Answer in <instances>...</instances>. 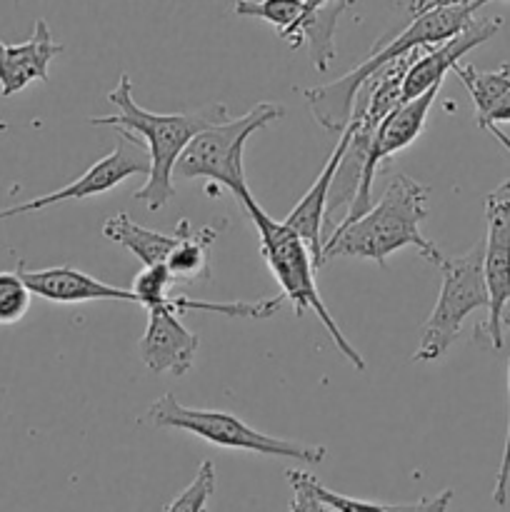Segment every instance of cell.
I'll list each match as a JSON object with an SVG mask.
<instances>
[{
  "mask_svg": "<svg viewBox=\"0 0 510 512\" xmlns=\"http://www.w3.org/2000/svg\"><path fill=\"white\" fill-rule=\"evenodd\" d=\"M108 103L115 113L90 118V125H108L118 133L133 135L145 145L150 173L145 175L143 188L133 193V200H140L150 213H158L173 200V170L190 140L210 125L228 120V108L223 103H210L185 113H150L135 103L133 80L128 73L120 75L118 85L108 93Z\"/></svg>",
  "mask_w": 510,
  "mask_h": 512,
  "instance_id": "cell-1",
  "label": "cell"
},
{
  "mask_svg": "<svg viewBox=\"0 0 510 512\" xmlns=\"http://www.w3.org/2000/svg\"><path fill=\"white\" fill-rule=\"evenodd\" d=\"M428 200L430 185L418 183L405 173H395L368 213L343 228H335L323 240V263L330 258H358L373 260L385 268L390 255L403 248H415L430 265H440L445 255L420 230L430 213Z\"/></svg>",
  "mask_w": 510,
  "mask_h": 512,
  "instance_id": "cell-2",
  "label": "cell"
},
{
  "mask_svg": "<svg viewBox=\"0 0 510 512\" xmlns=\"http://www.w3.org/2000/svg\"><path fill=\"white\" fill-rule=\"evenodd\" d=\"M473 18L475 8H470V5L435 8L413 18L400 33L378 40L368 58L360 65H355L343 78L333 80L328 85H313V88L300 90L313 118L318 120L323 130L340 135L345 125H348L350 115H353L355 95H358V90L363 88V83L370 75H375L380 68L393 63V60L410 55L413 50L433 48V45L455 38V35L463 33L473 23Z\"/></svg>",
  "mask_w": 510,
  "mask_h": 512,
  "instance_id": "cell-3",
  "label": "cell"
},
{
  "mask_svg": "<svg viewBox=\"0 0 510 512\" xmlns=\"http://www.w3.org/2000/svg\"><path fill=\"white\" fill-rule=\"evenodd\" d=\"M238 205L245 215L250 218V223L255 225L260 238V255L268 263L270 273L278 280L280 295L285 300L293 303L295 318H303L305 313H315V318L320 320V325L325 328V333L330 335L333 345L338 348V353L353 365L355 370H365L363 355L355 350V345H350V340L345 338L343 330L338 328L335 318L330 315V310L325 308L323 298L318 293V285H315V265L313 255H310L308 245L298 238L295 230H290L285 223L270 218L263 208L258 205V200L253 198L250 190H243L238 195Z\"/></svg>",
  "mask_w": 510,
  "mask_h": 512,
  "instance_id": "cell-4",
  "label": "cell"
},
{
  "mask_svg": "<svg viewBox=\"0 0 510 512\" xmlns=\"http://www.w3.org/2000/svg\"><path fill=\"white\" fill-rule=\"evenodd\" d=\"M283 115V105L263 100L240 118H228L225 123L210 125L208 130L195 135L188 148L183 150V155L175 163L173 178H205L210 180V185H215L213 190H208L210 195H218L220 188H225L233 193V198H238L243 190H250L243 170L245 143L253 133L283 120Z\"/></svg>",
  "mask_w": 510,
  "mask_h": 512,
  "instance_id": "cell-5",
  "label": "cell"
},
{
  "mask_svg": "<svg viewBox=\"0 0 510 512\" xmlns=\"http://www.w3.org/2000/svg\"><path fill=\"white\" fill-rule=\"evenodd\" d=\"M148 420L153 428L185 430V433L195 435V438L205 440V443L215 445V448L243 450V453L265 455V458H283L303 465H320L325 455H328L325 445H308L295 443V440L273 438V435H265L260 430L250 428L248 423L235 418L233 413L185 408L170 393L160 395L150 405Z\"/></svg>",
  "mask_w": 510,
  "mask_h": 512,
  "instance_id": "cell-6",
  "label": "cell"
},
{
  "mask_svg": "<svg viewBox=\"0 0 510 512\" xmlns=\"http://www.w3.org/2000/svg\"><path fill=\"white\" fill-rule=\"evenodd\" d=\"M438 268L443 273V283L433 313L420 328L413 363H435L443 358L460 335L465 318L475 310H488L490 305L483 273V240L475 243L468 253L443 258Z\"/></svg>",
  "mask_w": 510,
  "mask_h": 512,
  "instance_id": "cell-7",
  "label": "cell"
},
{
  "mask_svg": "<svg viewBox=\"0 0 510 512\" xmlns=\"http://www.w3.org/2000/svg\"><path fill=\"white\" fill-rule=\"evenodd\" d=\"M483 273L488 285V320L475 338H485L490 348H503V320L510 308V180H503L485 195Z\"/></svg>",
  "mask_w": 510,
  "mask_h": 512,
  "instance_id": "cell-8",
  "label": "cell"
},
{
  "mask_svg": "<svg viewBox=\"0 0 510 512\" xmlns=\"http://www.w3.org/2000/svg\"><path fill=\"white\" fill-rule=\"evenodd\" d=\"M118 135L120 140L118 145H115L113 153L95 160V163L90 165L78 180L53 190V193L38 195V198L28 200V203H18V205H10V208H3L0 210V223L10 218H18V215L38 213V210L68 203V200L95 198V195L110 193V190L118 188L123 180L133 178V175H148L150 158L145 145L140 143L138 138H133V135H125V133H118Z\"/></svg>",
  "mask_w": 510,
  "mask_h": 512,
  "instance_id": "cell-9",
  "label": "cell"
},
{
  "mask_svg": "<svg viewBox=\"0 0 510 512\" xmlns=\"http://www.w3.org/2000/svg\"><path fill=\"white\" fill-rule=\"evenodd\" d=\"M438 93L440 85L438 88H430L428 93L418 95V98L398 103L393 113L380 123L378 133H375L373 138V145H370L368 160H365V170L363 178H360L358 193H355L353 205H350L348 215H345L343 223H340L338 228L353 223V220H358L360 215H365L373 208V183L375 175H378L380 170V163H385L390 155L400 153V150H405L410 143H415V140L420 138V133L425 130V120H428L430 108H433Z\"/></svg>",
  "mask_w": 510,
  "mask_h": 512,
  "instance_id": "cell-10",
  "label": "cell"
},
{
  "mask_svg": "<svg viewBox=\"0 0 510 512\" xmlns=\"http://www.w3.org/2000/svg\"><path fill=\"white\" fill-rule=\"evenodd\" d=\"M500 25H503L500 18H473V23H470L463 33L455 35V38L445 40V43L440 45H433V48L418 50L413 63L405 70L400 103L418 98V95L428 93L430 88L443 85L445 75L463 60V55H468L470 50L488 43L493 35H498Z\"/></svg>",
  "mask_w": 510,
  "mask_h": 512,
  "instance_id": "cell-11",
  "label": "cell"
},
{
  "mask_svg": "<svg viewBox=\"0 0 510 512\" xmlns=\"http://www.w3.org/2000/svg\"><path fill=\"white\" fill-rule=\"evenodd\" d=\"M18 273L28 290L48 303L58 305H83V303H105V300H118V303L140 305L130 288H118L103 280H95L93 275L73 268V265H55V268H25L18 265Z\"/></svg>",
  "mask_w": 510,
  "mask_h": 512,
  "instance_id": "cell-12",
  "label": "cell"
},
{
  "mask_svg": "<svg viewBox=\"0 0 510 512\" xmlns=\"http://www.w3.org/2000/svg\"><path fill=\"white\" fill-rule=\"evenodd\" d=\"M198 348L200 338L180 323L173 310H148V325L138 343V353L150 373H168L175 378L190 373Z\"/></svg>",
  "mask_w": 510,
  "mask_h": 512,
  "instance_id": "cell-13",
  "label": "cell"
},
{
  "mask_svg": "<svg viewBox=\"0 0 510 512\" xmlns=\"http://www.w3.org/2000/svg\"><path fill=\"white\" fill-rule=\"evenodd\" d=\"M60 53H63V45L55 43L43 18L35 20L33 33L25 43H0V95L13 98L33 80L48 83L50 60Z\"/></svg>",
  "mask_w": 510,
  "mask_h": 512,
  "instance_id": "cell-14",
  "label": "cell"
},
{
  "mask_svg": "<svg viewBox=\"0 0 510 512\" xmlns=\"http://www.w3.org/2000/svg\"><path fill=\"white\" fill-rule=\"evenodd\" d=\"M350 133L348 128L338 135V143H335L333 153H330L328 163L323 165L318 178L313 180V185L308 188V193L295 203V208L290 210L288 218L283 220L290 230L298 233V238L308 245L310 255H313L315 265L323 268V228H325V210H328V195L330 185H333L335 173L340 168V160H343L345 150H348Z\"/></svg>",
  "mask_w": 510,
  "mask_h": 512,
  "instance_id": "cell-15",
  "label": "cell"
},
{
  "mask_svg": "<svg viewBox=\"0 0 510 512\" xmlns=\"http://www.w3.org/2000/svg\"><path fill=\"white\" fill-rule=\"evenodd\" d=\"M103 235L110 243L120 245L128 253H133L135 258L143 263V268L150 265H163L168 260L170 250L178 243V235H165L158 230L143 228V225L135 223L128 213L110 215L103 223Z\"/></svg>",
  "mask_w": 510,
  "mask_h": 512,
  "instance_id": "cell-16",
  "label": "cell"
},
{
  "mask_svg": "<svg viewBox=\"0 0 510 512\" xmlns=\"http://www.w3.org/2000/svg\"><path fill=\"white\" fill-rule=\"evenodd\" d=\"M178 243L170 250L168 260H165V268L170 270V275L178 280H208L210 278V245L218 238V230L203 225V228H195L190 225L188 218H183L178 223Z\"/></svg>",
  "mask_w": 510,
  "mask_h": 512,
  "instance_id": "cell-17",
  "label": "cell"
},
{
  "mask_svg": "<svg viewBox=\"0 0 510 512\" xmlns=\"http://www.w3.org/2000/svg\"><path fill=\"white\" fill-rule=\"evenodd\" d=\"M233 13L240 18H258L270 23L293 50L305 45L300 35L305 0H233Z\"/></svg>",
  "mask_w": 510,
  "mask_h": 512,
  "instance_id": "cell-18",
  "label": "cell"
},
{
  "mask_svg": "<svg viewBox=\"0 0 510 512\" xmlns=\"http://www.w3.org/2000/svg\"><path fill=\"white\" fill-rule=\"evenodd\" d=\"M348 8V3L338 0V3H328L323 8L313 10V13L303 15L300 35H303V43L308 45L310 63L320 73H325L335 60V25H338V18Z\"/></svg>",
  "mask_w": 510,
  "mask_h": 512,
  "instance_id": "cell-19",
  "label": "cell"
},
{
  "mask_svg": "<svg viewBox=\"0 0 510 512\" xmlns=\"http://www.w3.org/2000/svg\"><path fill=\"white\" fill-rule=\"evenodd\" d=\"M215 485H218V480H215L213 463H210V460H203L198 473H195L193 483H190L178 498L170 500L163 512H208L210 498L215 495Z\"/></svg>",
  "mask_w": 510,
  "mask_h": 512,
  "instance_id": "cell-20",
  "label": "cell"
},
{
  "mask_svg": "<svg viewBox=\"0 0 510 512\" xmlns=\"http://www.w3.org/2000/svg\"><path fill=\"white\" fill-rule=\"evenodd\" d=\"M33 293L23 283L20 273L0 270V325H15L25 318L30 310Z\"/></svg>",
  "mask_w": 510,
  "mask_h": 512,
  "instance_id": "cell-21",
  "label": "cell"
},
{
  "mask_svg": "<svg viewBox=\"0 0 510 512\" xmlns=\"http://www.w3.org/2000/svg\"><path fill=\"white\" fill-rule=\"evenodd\" d=\"M175 285V278L170 275V270L165 265H150V268H143L138 275H135L130 290L138 298L140 308L153 310L163 303L170 295V288Z\"/></svg>",
  "mask_w": 510,
  "mask_h": 512,
  "instance_id": "cell-22",
  "label": "cell"
},
{
  "mask_svg": "<svg viewBox=\"0 0 510 512\" xmlns=\"http://www.w3.org/2000/svg\"><path fill=\"white\" fill-rule=\"evenodd\" d=\"M290 488H293V500H290V512H333L323 500L315 495L313 478L315 475L305 473V470H285Z\"/></svg>",
  "mask_w": 510,
  "mask_h": 512,
  "instance_id": "cell-23",
  "label": "cell"
},
{
  "mask_svg": "<svg viewBox=\"0 0 510 512\" xmlns=\"http://www.w3.org/2000/svg\"><path fill=\"white\" fill-rule=\"evenodd\" d=\"M500 123H510V88L505 90V93H500L488 108L475 113V125H478L480 130H488V133L493 135V138L503 145V150H508L510 155V138L498 128Z\"/></svg>",
  "mask_w": 510,
  "mask_h": 512,
  "instance_id": "cell-24",
  "label": "cell"
},
{
  "mask_svg": "<svg viewBox=\"0 0 510 512\" xmlns=\"http://www.w3.org/2000/svg\"><path fill=\"white\" fill-rule=\"evenodd\" d=\"M313 490L325 505H328L333 512H390L388 505L380 503H368V500H358L350 498V495H340L335 490L325 488L318 478H313Z\"/></svg>",
  "mask_w": 510,
  "mask_h": 512,
  "instance_id": "cell-25",
  "label": "cell"
},
{
  "mask_svg": "<svg viewBox=\"0 0 510 512\" xmlns=\"http://www.w3.org/2000/svg\"><path fill=\"white\" fill-rule=\"evenodd\" d=\"M508 398H510V365H508ZM508 485H510V408H508V430H505L503 458H500V468H498V475H495V488H493V503L498 505V508H503V505L508 503Z\"/></svg>",
  "mask_w": 510,
  "mask_h": 512,
  "instance_id": "cell-26",
  "label": "cell"
},
{
  "mask_svg": "<svg viewBox=\"0 0 510 512\" xmlns=\"http://www.w3.org/2000/svg\"><path fill=\"white\" fill-rule=\"evenodd\" d=\"M453 5H470V8L478 10L480 0H398V8L408 15L410 20L418 18V15L428 13L435 8H453Z\"/></svg>",
  "mask_w": 510,
  "mask_h": 512,
  "instance_id": "cell-27",
  "label": "cell"
},
{
  "mask_svg": "<svg viewBox=\"0 0 510 512\" xmlns=\"http://www.w3.org/2000/svg\"><path fill=\"white\" fill-rule=\"evenodd\" d=\"M450 500H453V490H443V493L433 495V498H420L415 503L403 505H388L390 512H445Z\"/></svg>",
  "mask_w": 510,
  "mask_h": 512,
  "instance_id": "cell-28",
  "label": "cell"
},
{
  "mask_svg": "<svg viewBox=\"0 0 510 512\" xmlns=\"http://www.w3.org/2000/svg\"><path fill=\"white\" fill-rule=\"evenodd\" d=\"M328 3H338V0H305V13H313V10L323 8V5H328ZM343 3L355 5V0H343Z\"/></svg>",
  "mask_w": 510,
  "mask_h": 512,
  "instance_id": "cell-29",
  "label": "cell"
},
{
  "mask_svg": "<svg viewBox=\"0 0 510 512\" xmlns=\"http://www.w3.org/2000/svg\"><path fill=\"white\" fill-rule=\"evenodd\" d=\"M485 3H493V0H480V8H483Z\"/></svg>",
  "mask_w": 510,
  "mask_h": 512,
  "instance_id": "cell-30",
  "label": "cell"
}]
</instances>
